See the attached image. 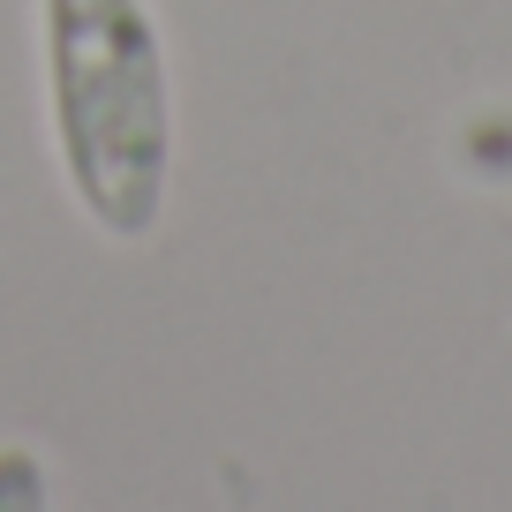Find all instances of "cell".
Here are the masks:
<instances>
[{
    "mask_svg": "<svg viewBox=\"0 0 512 512\" xmlns=\"http://www.w3.org/2000/svg\"><path fill=\"white\" fill-rule=\"evenodd\" d=\"M53 136L83 211L113 241H144L166 204L174 106L144 0H46Z\"/></svg>",
    "mask_w": 512,
    "mask_h": 512,
    "instance_id": "6da1fadb",
    "label": "cell"
},
{
    "mask_svg": "<svg viewBox=\"0 0 512 512\" xmlns=\"http://www.w3.org/2000/svg\"><path fill=\"white\" fill-rule=\"evenodd\" d=\"M0 512H53L46 460L31 445H0Z\"/></svg>",
    "mask_w": 512,
    "mask_h": 512,
    "instance_id": "7a4b0ae2",
    "label": "cell"
}]
</instances>
